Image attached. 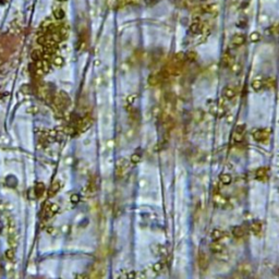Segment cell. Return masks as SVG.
Returning a JSON list of instances; mask_svg holds the SVG:
<instances>
[{
  "mask_svg": "<svg viewBox=\"0 0 279 279\" xmlns=\"http://www.w3.org/2000/svg\"><path fill=\"white\" fill-rule=\"evenodd\" d=\"M159 82H160V78H159V75H157V74L150 75V78H148V83H150V85L156 86L159 84Z\"/></svg>",
  "mask_w": 279,
  "mask_h": 279,
  "instance_id": "obj_11",
  "label": "cell"
},
{
  "mask_svg": "<svg viewBox=\"0 0 279 279\" xmlns=\"http://www.w3.org/2000/svg\"><path fill=\"white\" fill-rule=\"evenodd\" d=\"M203 29H204V26L201 24L198 21L193 22V23L191 24V26H190V31H191V33H192V34H195V35L201 34V33L203 32Z\"/></svg>",
  "mask_w": 279,
  "mask_h": 279,
  "instance_id": "obj_4",
  "label": "cell"
},
{
  "mask_svg": "<svg viewBox=\"0 0 279 279\" xmlns=\"http://www.w3.org/2000/svg\"><path fill=\"white\" fill-rule=\"evenodd\" d=\"M145 1H146L147 4H150V2H153V1H154V0H145Z\"/></svg>",
  "mask_w": 279,
  "mask_h": 279,
  "instance_id": "obj_32",
  "label": "cell"
},
{
  "mask_svg": "<svg viewBox=\"0 0 279 279\" xmlns=\"http://www.w3.org/2000/svg\"><path fill=\"white\" fill-rule=\"evenodd\" d=\"M42 57H43V52H42V51H40V50H34V51H33L32 58L35 61L42 60Z\"/></svg>",
  "mask_w": 279,
  "mask_h": 279,
  "instance_id": "obj_19",
  "label": "cell"
},
{
  "mask_svg": "<svg viewBox=\"0 0 279 279\" xmlns=\"http://www.w3.org/2000/svg\"><path fill=\"white\" fill-rule=\"evenodd\" d=\"M224 96H225L227 99H231V98H233V97L236 96V91L233 90L232 87L227 86V87H225V90H224Z\"/></svg>",
  "mask_w": 279,
  "mask_h": 279,
  "instance_id": "obj_7",
  "label": "cell"
},
{
  "mask_svg": "<svg viewBox=\"0 0 279 279\" xmlns=\"http://www.w3.org/2000/svg\"><path fill=\"white\" fill-rule=\"evenodd\" d=\"M52 62H54L55 65H57V67H61V65H63V58L61 57H55L54 60H52Z\"/></svg>",
  "mask_w": 279,
  "mask_h": 279,
  "instance_id": "obj_22",
  "label": "cell"
},
{
  "mask_svg": "<svg viewBox=\"0 0 279 279\" xmlns=\"http://www.w3.org/2000/svg\"><path fill=\"white\" fill-rule=\"evenodd\" d=\"M1 230H2V222L0 221V232H1Z\"/></svg>",
  "mask_w": 279,
  "mask_h": 279,
  "instance_id": "obj_31",
  "label": "cell"
},
{
  "mask_svg": "<svg viewBox=\"0 0 279 279\" xmlns=\"http://www.w3.org/2000/svg\"><path fill=\"white\" fill-rule=\"evenodd\" d=\"M221 65L224 67H229L231 65V56L229 55V52H225L224 56L221 58Z\"/></svg>",
  "mask_w": 279,
  "mask_h": 279,
  "instance_id": "obj_13",
  "label": "cell"
},
{
  "mask_svg": "<svg viewBox=\"0 0 279 279\" xmlns=\"http://www.w3.org/2000/svg\"><path fill=\"white\" fill-rule=\"evenodd\" d=\"M58 1H65V0H58Z\"/></svg>",
  "mask_w": 279,
  "mask_h": 279,
  "instance_id": "obj_33",
  "label": "cell"
},
{
  "mask_svg": "<svg viewBox=\"0 0 279 279\" xmlns=\"http://www.w3.org/2000/svg\"><path fill=\"white\" fill-rule=\"evenodd\" d=\"M269 136V131L266 129H258L253 131V137L254 140L258 141V142H264L268 139Z\"/></svg>",
  "mask_w": 279,
  "mask_h": 279,
  "instance_id": "obj_1",
  "label": "cell"
},
{
  "mask_svg": "<svg viewBox=\"0 0 279 279\" xmlns=\"http://www.w3.org/2000/svg\"><path fill=\"white\" fill-rule=\"evenodd\" d=\"M266 175H267V170H266V168H260L256 170V178H257L258 180H264L265 178H266Z\"/></svg>",
  "mask_w": 279,
  "mask_h": 279,
  "instance_id": "obj_14",
  "label": "cell"
},
{
  "mask_svg": "<svg viewBox=\"0 0 279 279\" xmlns=\"http://www.w3.org/2000/svg\"><path fill=\"white\" fill-rule=\"evenodd\" d=\"M34 191H35L36 196H40V195L45 192V186H44V183L42 182L36 183L35 186H34Z\"/></svg>",
  "mask_w": 279,
  "mask_h": 279,
  "instance_id": "obj_9",
  "label": "cell"
},
{
  "mask_svg": "<svg viewBox=\"0 0 279 279\" xmlns=\"http://www.w3.org/2000/svg\"><path fill=\"white\" fill-rule=\"evenodd\" d=\"M60 188H61L60 181H55V182L51 184V186H50V189H49V196H52L55 194H57L58 192H59Z\"/></svg>",
  "mask_w": 279,
  "mask_h": 279,
  "instance_id": "obj_6",
  "label": "cell"
},
{
  "mask_svg": "<svg viewBox=\"0 0 279 279\" xmlns=\"http://www.w3.org/2000/svg\"><path fill=\"white\" fill-rule=\"evenodd\" d=\"M135 272H129L128 274H127V278L128 279H135Z\"/></svg>",
  "mask_w": 279,
  "mask_h": 279,
  "instance_id": "obj_28",
  "label": "cell"
},
{
  "mask_svg": "<svg viewBox=\"0 0 279 279\" xmlns=\"http://www.w3.org/2000/svg\"><path fill=\"white\" fill-rule=\"evenodd\" d=\"M80 198H81V197H80L79 194H78V193H73L71 195V197H70V201H71L73 204H76V203H79V202H80Z\"/></svg>",
  "mask_w": 279,
  "mask_h": 279,
  "instance_id": "obj_24",
  "label": "cell"
},
{
  "mask_svg": "<svg viewBox=\"0 0 279 279\" xmlns=\"http://www.w3.org/2000/svg\"><path fill=\"white\" fill-rule=\"evenodd\" d=\"M140 159H141V157H140L139 154H133L132 156H131V161H132L133 164H137L140 161Z\"/></svg>",
  "mask_w": 279,
  "mask_h": 279,
  "instance_id": "obj_26",
  "label": "cell"
},
{
  "mask_svg": "<svg viewBox=\"0 0 279 279\" xmlns=\"http://www.w3.org/2000/svg\"><path fill=\"white\" fill-rule=\"evenodd\" d=\"M6 183L10 188H15L17 184H18V180H17L14 175H8L7 178H6Z\"/></svg>",
  "mask_w": 279,
  "mask_h": 279,
  "instance_id": "obj_10",
  "label": "cell"
},
{
  "mask_svg": "<svg viewBox=\"0 0 279 279\" xmlns=\"http://www.w3.org/2000/svg\"><path fill=\"white\" fill-rule=\"evenodd\" d=\"M243 134H244V125H238L232 135L233 141L237 142V143L241 142V141L243 140Z\"/></svg>",
  "mask_w": 279,
  "mask_h": 279,
  "instance_id": "obj_3",
  "label": "cell"
},
{
  "mask_svg": "<svg viewBox=\"0 0 279 279\" xmlns=\"http://www.w3.org/2000/svg\"><path fill=\"white\" fill-rule=\"evenodd\" d=\"M153 268H154L155 272H160L161 269H163V264H161L160 262H159V263H156V264L153 266Z\"/></svg>",
  "mask_w": 279,
  "mask_h": 279,
  "instance_id": "obj_27",
  "label": "cell"
},
{
  "mask_svg": "<svg viewBox=\"0 0 279 279\" xmlns=\"http://www.w3.org/2000/svg\"><path fill=\"white\" fill-rule=\"evenodd\" d=\"M35 197H37V196H36V194H35V191H34V189L29 190V192H27V198L32 201V200H34Z\"/></svg>",
  "mask_w": 279,
  "mask_h": 279,
  "instance_id": "obj_25",
  "label": "cell"
},
{
  "mask_svg": "<svg viewBox=\"0 0 279 279\" xmlns=\"http://www.w3.org/2000/svg\"><path fill=\"white\" fill-rule=\"evenodd\" d=\"M251 229L254 233H258L262 230V224L260 221H254L251 226Z\"/></svg>",
  "mask_w": 279,
  "mask_h": 279,
  "instance_id": "obj_15",
  "label": "cell"
},
{
  "mask_svg": "<svg viewBox=\"0 0 279 279\" xmlns=\"http://www.w3.org/2000/svg\"><path fill=\"white\" fill-rule=\"evenodd\" d=\"M260 37H261L260 33L253 32L250 35V40H251V42H257V40H260Z\"/></svg>",
  "mask_w": 279,
  "mask_h": 279,
  "instance_id": "obj_23",
  "label": "cell"
},
{
  "mask_svg": "<svg viewBox=\"0 0 279 279\" xmlns=\"http://www.w3.org/2000/svg\"><path fill=\"white\" fill-rule=\"evenodd\" d=\"M232 233L233 236H236L237 238H241V237L244 236V233H245V231H244L243 227H240V226H237V227H233L232 229Z\"/></svg>",
  "mask_w": 279,
  "mask_h": 279,
  "instance_id": "obj_12",
  "label": "cell"
},
{
  "mask_svg": "<svg viewBox=\"0 0 279 279\" xmlns=\"http://www.w3.org/2000/svg\"><path fill=\"white\" fill-rule=\"evenodd\" d=\"M65 15V11H63L62 8L58 7L54 10V17L56 20H59V21H60V20H63Z\"/></svg>",
  "mask_w": 279,
  "mask_h": 279,
  "instance_id": "obj_8",
  "label": "cell"
},
{
  "mask_svg": "<svg viewBox=\"0 0 279 279\" xmlns=\"http://www.w3.org/2000/svg\"><path fill=\"white\" fill-rule=\"evenodd\" d=\"M59 209H60V207H59L57 204H55V203L49 204L45 208V216H46V218H49L51 216L56 215L58 211H59Z\"/></svg>",
  "mask_w": 279,
  "mask_h": 279,
  "instance_id": "obj_2",
  "label": "cell"
},
{
  "mask_svg": "<svg viewBox=\"0 0 279 279\" xmlns=\"http://www.w3.org/2000/svg\"><path fill=\"white\" fill-rule=\"evenodd\" d=\"M244 42H245V36L243 34H236L231 40V43L234 46H241L244 44Z\"/></svg>",
  "mask_w": 279,
  "mask_h": 279,
  "instance_id": "obj_5",
  "label": "cell"
},
{
  "mask_svg": "<svg viewBox=\"0 0 279 279\" xmlns=\"http://www.w3.org/2000/svg\"><path fill=\"white\" fill-rule=\"evenodd\" d=\"M75 279H88V278H87V276L84 275V274H79V275L75 276Z\"/></svg>",
  "mask_w": 279,
  "mask_h": 279,
  "instance_id": "obj_29",
  "label": "cell"
},
{
  "mask_svg": "<svg viewBox=\"0 0 279 279\" xmlns=\"http://www.w3.org/2000/svg\"><path fill=\"white\" fill-rule=\"evenodd\" d=\"M221 236H222V233H221V231H220V230L214 229L213 231H211V238H213L214 240L220 239V238H221Z\"/></svg>",
  "mask_w": 279,
  "mask_h": 279,
  "instance_id": "obj_20",
  "label": "cell"
},
{
  "mask_svg": "<svg viewBox=\"0 0 279 279\" xmlns=\"http://www.w3.org/2000/svg\"><path fill=\"white\" fill-rule=\"evenodd\" d=\"M14 256H15V253L13 249H9V250L6 251V257H7V260L13 261V260H14Z\"/></svg>",
  "mask_w": 279,
  "mask_h": 279,
  "instance_id": "obj_18",
  "label": "cell"
},
{
  "mask_svg": "<svg viewBox=\"0 0 279 279\" xmlns=\"http://www.w3.org/2000/svg\"><path fill=\"white\" fill-rule=\"evenodd\" d=\"M196 52H194V51H189L188 54L186 55V59L189 61H194L195 59H196Z\"/></svg>",
  "mask_w": 279,
  "mask_h": 279,
  "instance_id": "obj_21",
  "label": "cell"
},
{
  "mask_svg": "<svg viewBox=\"0 0 279 279\" xmlns=\"http://www.w3.org/2000/svg\"><path fill=\"white\" fill-rule=\"evenodd\" d=\"M134 98H135V96L134 95H130V97L128 98V100H129V103L130 104H132L133 103V100H134Z\"/></svg>",
  "mask_w": 279,
  "mask_h": 279,
  "instance_id": "obj_30",
  "label": "cell"
},
{
  "mask_svg": "<svg viewBox=\"0 0 279 279\" xmlns=\"http://www.w3.org/2000/svg\"><path fill=\"white\" fill-rule=\"evenodd\" d=\"M252 87H253L255 91L261 90L262 87H263V81L260 79H255L254 81L252 82Z\"/></svg>",
  "mask_w": 279,
  "mask_h": 279,
  "instance_id": "obj_16",
  "label": "cell"
},
{
  "mask_svg": "<svg viewBox=\"0 0 279 279\" xmlns=\"http://www.w3.org/2000/svg\"><path fill=\"white\" fill-rule=\"evenodd\" d=\"M219 179H220V181H221L224 184H229V183L231 182V177H230L229 175H227V173H225V175H220Z\"/></svg>",
  "mask_w": 279,
  "mask_h": 279,
  "instance_id": "obj_17",
  "label": "cell"
}]
</instances>
